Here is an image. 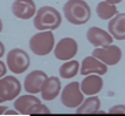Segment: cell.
Masks as SVG:
<instances>
[{"label": "cell", "instance_id": "cell-3", "mask_svg": "<svg viewBox=\"0 0 125 116\" xmlns=\"http://www.w3.org/2000/svg\"><path fill=\"white\" fill-rule=\"evenodd\" d=\"M55 36L53 31H40L29 39V48L35 55L46 56L54 50Z\"/></svg>", "mask_w": 125, "mask_h": 116}, {"label": "cell", "instance_id": "cell-12", "mask_svg": "<svg viewBox=\"0 0 125 116\" xmlns=\"http://www.w3.org/2000/svg\"><path fill=\"white\" fill-rule=\"evenodd\" d=\"M87 39L95 47H105L114 42V38L109 32L96 26H93L87 31Z\"/></svg>", "mask_w": 125, "mask_h": 116}, {"label": "cell", "instance_id": "cell-20", "mask_svg": "<svg viewBox=\"0 0 125 116\" xmlns=\"http://www.w3.org/2000/svg\"><path fill=\"white\" fill-rule=\"evenodd\" d=\"M29 115H42V114H50V110L47 105L42 104L41 102L36 103L35 105H33L32 108L28 111Z\"/></svg>", "mask_w": 125, "mask_h": 116}, {"label": "cell", "instance_id": "cell-19", "mask_svg": "<svg viewBox=\"0 0 125 116\" xmlns=\"http://www.w3.org/2000/svg\"><path fill=\"white\" fill-rule=\"evenodd\" d=\"M80 62L76 60L64 61L63 65H61L59 69V74L62 79H73L80 72Z\"/></svg>", "mask_w": 125, "mask_h": 116}, {"label": "cell", "instance_id": "cell-27", "mask_svg": "<svg viewBox=\"0 0 125 116\" xmlns=\"http://www.w3.org/2000/svg\"><path fill=\"white\" fill-rule=\"evenodd\" d=\"M2 27H4V26H2V20L0 19V33L2 32Z\"/></svg>", "mask_w": 125, "mask_h": 116}, {"label": "cell", "instance_id": "cell-2", "mask_svg": "<svg viewBox=\"0 0 125 116\" xmlns=\"http://www.w3.org/2000/svg\"><path fill=\"white\" fill-rule=\"evenodd\" d=\"M61 13L53 6L40 7L33 20V25L38 31H54L61 26Z\"/></svg>", "mask_w": 125, "mask_h": 116}, {"label": "cell", "instance_id": "cell-7", "mask_svg": "<svg viewBox=\"0 0 125 116\" xmlns=\"http://www.w3.org/2000/svg\"><path fill=\"white\" fill-rule=\"evenodd\" d=\"M91 55H94L98 60L104 62L106 66H116L122 60L123 53L118 46L111 44L109 46H105V47H96L93 50Z\"/></svg>", "mask_w": 125, "mask_h": 116}, {"label": "cell", "instance_id": "cell-26", "mask_svg": "<svg viewBox=\"0 0 125 116\" xmlns=\"http://www.w3.org/2000/svg\"><path fill=\"white\" fill-rule=\"evenodd\" d=\"M5 114H18V111H13V110H10V111H6Z\"/></svg>", "mask_w": 125, "mask_h": 116}, {"label": "cell", "instance_id": "cell-16", "mask_svg": "<svg viewBox=\"0 0 125 116\" xmlns=\"http://www.w3.org/2000/svg\"><path fill=\"white\" fill-rule=\"evenodd\" d=\"M36 103H40V100L34 94H27L18 96L14 101V108L20 114H28L29 109Z\"/></svg>", "mask_w": 125, "mask_h": 116}, {"label": "cell", "instance_id": "cell-5", "mask_svg": "<svg viewBox=\"0 0 125 116\" xmlns=\"http://www.w3.org/2000/svg\"><path fill=\"white\" fill-rule=\"evenodd\" d=\"M84 101V94L81 90L80 82H70L65 86L61 93V102L67 108H77Z\"/></svg>", "mask_w": 125, "mask_h": 116}, {"label": "cell", "instance_id": "cell-23", "mask_svg": "<svg viewBox=\"0 0 125 116\" xmlns=\"http://www.w3.org/2000/svg\"><path fill=\"white\" fill-rule=\"evenodd\" d=\"M4 55H5V46H4V44L0 41V59H1Z\"/></svg>", "mask_w": 125, "mask_h": 116}, {"label": "cell", "instance_id": "cell-10", "mask_svg": "<svg viewBox=\"0 0 125 116\" xmlns=\"http://www.w3.org/2000/svg\"><path fill=\"white\" fill-rule=\"evenodd\" d=\"M14 17L21 20H28L36 14V5L33 0H14L12 4Z\"/></svg>", "mask_w": 125, "mask_h": 116}, {"label": "cell", "instance_id": "cell-21", "mask_svg": "<svg viewBox=\"0 0 125 116\" xmlns=\"http://www.w3.org/2000/svg\"><path fill=\"white\" fill-rule=\"evenodd\" d=\"M109 114H111V115H125V105L117 104L111 107L109 109Z\"/></svg>", "mask_w": 125, "mask_h": 116}, {"label": "cell", "instance_id": "cell-4", "mask_svg": "<svg viewBox=\"0 0 125 116\" xmlns=\"http://www.w3.org/2000/svg\"><path fill=\"white\" fill-rule=\"evenodd\" d=\"M6 65L13 74H23L31 66V58L26 50L13 48L7 54Z\"/></svg>", "mask_w": 125, "mask_h": 116}, {"label": "cell", "instance_id": "cell-17", "mask_svg": "<svg viewBox=\"0 0 125 116\" xmlns=\"http://www.w3.org/2000/svg\"><path fill=\"white\" fill-rule=\"evenodd\" d=\"M101 108V100L96 95L89 96L82 102V104L76 108L77 114H96Z\"/></svg>", "mask_w": 125, "mask_h": 116}, {"label": "cell", "instance_id": "cell-8", "mask_svg": "<svg viewBox=\"0 0 125 116\" xmlns=\"http://www.w3.org/2000/svg\"><path fill=\"white\" fill-rule=\"evenodd\" d=\"M78 52V45L75 39L65 36L62 38L55 45L54 47V55L57 60L61 61H69L73 60Z\"/></svg>", "mask_w": 125, "mask_h": 116}, {"label": "cell", "instance_id": "cell-9", "mask_svg": "<svg viewBox=\"0 0 125 116\" xmlns=\"http://www.w3.org/2000/svg\"><path fill=\"white\" fill-rule=\"evenodd\" d=\"M106 72H108V66L94 55L84 58L81 63V68H80V73L83 76H87L90 74H97L102 76L104 74H106Z\"/></svg>", "mask_w": 125, "mask_h": 116}, {"label": "cell", "instance_id": "cell-15", "mask_svg": "<svg viewBox=\"0 0 125 116\" xmlns=\"http://www.w3.org/2000/svg\"><path fill=\"white\" fill-rule=\"evenodd\" d=\"M108 32L116 40H125V13H118L109 20Z\"/></svg>", "mask_w": 125, "mask_h": 116}, {"label": "cell", "instance_id": "cell-6", "mask_svg": "<svg viewBox=\"0 0 125 116\" xmlns=\"http://www.w3.org/2000/svg\"><path fill=\"white\" fill-rule=\"evenodd\" d=\"M21 92V83L15 76L6 75L0 79V103L15 100Z\"/></svg>", "mask_w": 125, "mask_h": 116}, {"label": "cell", "instance_id": "cell-25", "mask_svg": "<svg viewBox=\"0 0 125 116\" xmlns=\"http://www.w3.org/2000/svg\"><path fill=\"white\" fill-rule=\"evenodd\" d=\"M6 111H7V107H5V105H0V114H5Z\"/></svg>", "mask_w": 125, "mask_h": 116}, {"label": "cell", "instance_id": "cell-14", "mask_svg": "<svg viewBox=\"0 0 125 116\" xmlns=\"http://www.w3.org/2000/svg\"><path fill=\"white\" fill-rule=\"evenodd\" d=\"M61 93V81L56 76H48L44 81L42 89H41V96L44 101H53Z\"/></svg>", "mask_w": 125, "mask_h": 116}, {"label": "cell", "instance_id": "cell-22", "mask_svg": "<svg viewBox=\"0 0 125 116\" xmlns=\"http://www.w3.org/2000/svg\"><path fill=\"white\" fill-rule=\"evenodd\" d=\"M6 73H7V66H6V63H4L0 60V79L6 76Z\"/></svg>", "mask_w": 125, "mask_h": 116}, {"label": "cell", "instance_id": "cell-18", "mask_svg": "<svg viewBox=\"0 0 125 116\" xmlns=\"http://www.w3.org/2000/svg\"><path fill=\"white\" fill-rule=\"evenodd\" d=\"M96 13L101 20H110L115 15L118 14V10L116 5L102 0L101 2H98L97 7H96Z\"/></svg>", "mask_w": 125, "mask_h": 116}, {"label": "cell", "instance_id": "cell-13", "mask_svg": "<svg viewBox=\"0 0 125 116\" xmlns=\"http://www.w3.org/2000/svg\"><path fill=\"white\" fill-rule=\"evenodd\" d=\"M103 87V79L101 75H97V74L87 75L81 82V90L83 92V94L88 95V96L97 95L98 93H101Z\"/></svg>", "mask_w": 125, "mask_h": 116}, {"label": "cell", "instance_id": "cell-24", "mask_svg": "<svg viewBox=\"0 0 125 116\" xmlns=\"http://www.w3.org/2000/svg\"><path fill=\"white\" fill-rule=\"evenodd\" d=\"M104 1H108V2H111V4H114V5H117V4L122 2L123 0H104Z\"/></svg>", "mask_w": 125, "mask_h": 116}, {"label": "cell", "instance_id": "cell-1", "mask_svg": "<svg viewBox=\"0 0 125 116\" xmlns=\"http://www.w3.org/2000/svg\"><path fill=\"white\" fill-rule=\"evenodd\" d=\"M65 19L73 25H84L91 18V10L84 0H68L63 6Z\"/></svg>", "mask_w": 125, "mask_h": 116}, {"label": "cell", "instance_id": "cell-11", "mask_svg": "<svg viewBox=\"0 0 125 116\" xmlns=\"http://www.w3.org/2000/svg\"><path fill=\"white\" fill-rule=\"evenodd\" d=\"M47 74L43 70H33L25 77L23 87L28 94H38L41 93V89L47 79Z\"/></svg>", "mask_w": 125, "mask_h": 116}]
</instances>
